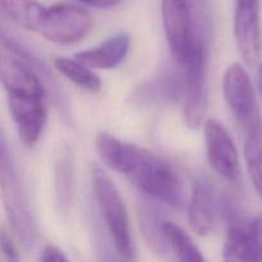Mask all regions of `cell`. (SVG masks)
I'll return each instance as SVG.
<instances>
[{"label": "cell", "instance_id": "obj_1", "mask_svg": "<svg viewBox=\"0 0 262 262\" xmlns=\"http://www.w3.org/2000/svg\"><path fill=\"white\" fill-rule=\"evenodd\" d=\"M97 155L112 170L123 174L133 186L150 197L179 207L183 204V186L173 166L160 156L109 132H100L95 140Z\"/></svg>", "mask_w": 262, "mask_h": 262}, {"label": "cell", "instance_id": "obj_2", "mask_svg": "<svg viewBox=\"0 0 262 262\" xmlns=\"http://www.w3.org/2000/svg\"><path fill=\"white\" fill-rule=\"evenodd\" d=\"M2 83L7 95L10 117L23 145L32 148L46 124L45 89L32 67L20 58L17 46L3 36Z\"/></svg>", "mask_w": 262, "mask_h": 262}, {"label": "cell", "instance_id": "obj_3", "mask_svg": "<svg viewBox=\"0 0 262 262\" xmlns=\"http://www.w3.org/2000/svg\"><path fill=\"white\" fill-rule=\"evenodd\" d=\"M166 41L179 67L197 55H206L211 20V0H161Z\"/></svg>", "mask_w": 262, "mask_h": 262}, {"label": "cell", "instance_id": "obj_4", "mask_svg": "<svg viewBox=\"0 0 262 262\" xmlns=\"http://www.w3.org/2000/svg\"><path fill=\"white\" fill-rule=\"evenodd\" d=\"M92 184L97 205L118 256L122 262H135L129 215L119 189L99 166H95L92 170Z\"/></svg>", "mask_w": 262, "mask_h": 262}, {"label": "cell", "instance_id": "obj_5", "mask_svg": "<svg viewBox=\"0 0 262 262\" xmlns=\"http://www.w3.org/2000/svg\"><path fill=\"white\" fill-rule=\"evenodd\" d=\"M223 95L228 107L247 136L260 132L261 119L256 92L247 71L241 63H232L223 76Z\"/></svg>", "mask_w": 262, "mask_h": 262}, {"label": "cell", "instance_id": "obj_6", "mask_svg": "<svg viewBox=\"0 0 262 262\" xmlns=\"http://www.w3.org/2000/svg\"><path fill=\"white\" fill-rule=\"evenodd\" d=\"M92 30V18L84 8L68 3L54 4L46 9L40 35L58 45L81 42Z\"/></svg>", "mask_w": 262, "mask_h": 262}, {"label": "cell", "instance_id": "obj_7", "mask_svg": "<svg viewBox=\"0 0 262 262\" xmlns=\"http://www.w3.org/2000/svg\"><path fill=\"white\" fill-rule=\"evenodd\" d=\"M204 136L207 161L212 170L230 183L239 182V155L227 128L217 119L209 118L204 123Z\"/></svg>", "mask_w": 262, "mask_h": 262}, {"label": "cell", "instance_id": "obj_8", "mask_svg": "<svg viewBox=\"0 0 262 262\" xmlns=\"http://www.w3.org/2000/svg\"><path fill=\"white\" fill-rule=\"evenodd\" d=\"M234 37L241 58L253 67L262 53L260 0H237L234 10Z\"/></svg>", "mask_w": 262, "mask_h": 262}, {"label": "cell", "instance_id": "obj_9", "mask_svg": "<svg viewBox=\"0 0 262 262\" xmlns=\"http://www.w3.org/2000/svg\"><path fill=\"white\" fill-rule=\"evenodd\" d=\"M223 253L224 262H262V214L230 224Z\"/></svg>", "mask_w": 262, "mask_h": 262}, {"label": "cell", "instance_id": "obj_10", "mask_svg": "<svg viewBox=\"0 0 262 262\" xmlns=\"http://www.w3.org/2000/svg\"><path fill=\"white\" fill-rule=\"evenodd\" d=\"M183 78V110L188 127L204 123L206 110V56L196 58L181 67Z\"/></svg>", "mask_w": 262, "mask_h": 262}, {"label": "cell", "instance_id": "obj_11", "mask_svg": "<svg viewBox=\"0 0 262 262\" xmlns=\"http://www.w3.org/2000/svg\"><path fill=\"white\" fill-rule=\"evenodd\" d=\"M217 220V200L214 187L207 179L196 182L188 206V223L200 237L211 234Z\"/></svg>", "mask_w": 262, "mask_h": 262}, {"label": "cell", "instance_id": "obj_12", "mask_svg": "<svg viewBox=\"0 0 262 262\" xmlns=\"http://www.w3.org/2000/svg\"><path fill=\"white\" fill-rule=\"evenodd\" d=\"M130 49V36L118 32L102 42L74 54V59L91 69H113L122 64Z\"/></svg>", "mask_w": 262, "mask_h": 262}, {"label": "cell", "instance_id": "obj_13", "mask_svg": "<svg viewBox=\"0 0 262 262\" xmlns=\"http://www.w3.org/2000/svg\"><path fill=\"white\" fill-rule=\"evenodd\" d=\"M2 13L19 27L40 32L48 8L36 0H0Z\"/></svg>", "mask_w": 262, "mask_h": 262}, {"label": "cell", "instance_id": "obj_14", "mask_svg": "<svg viewBox=\"0 0 262 262\" xmlns=\"http://www.w3.org/2000/svg\"><path fill=\"white\" fill-rule=\"evenodd\" d=\"M161 233L173 250L178 262H206L191 235L176 223L165 222L161 225Z\"/></svg>", "mask_w": 262, "mask_h": 262}, {"label": "cell", "instance_id": "obj_15", "mask_svg": "<svg viewBox=\"0 0 262 262\" xmlns=\"http://www.w3.org/2000/svg\"><path fill=\"white\" fill-rule=\"evenodd\" d=\"M54 67L61 76L81 89L91 92H99L101 89V79L94 69L89 68L77 59L59 56L54 59Z\"/></svg>", "mask_w": 262, "mask_h": 262}, {"label": "cell", "instance_id": "obj_16", "mask_svg": "<svg viewBox=\"0 0 262 262\" xmlns=\"http://www.w3.org/2000/svg\"><path fill=\"white\" fill-rule=\"evenodd\" d=\"M245 158L248 176L258 197L262 200V129L255 135L247 136Z\"/></svg>", "mask_w": 262, "mask_h": 262}, {"label": "cell", "instance_id": "obj_17", "mask_svg": "<svg viewBox=\"0 0 262 262\" xmlns=\"http://www.w3.org/2000/svg\"><path fill=\"white\" fill-rule=\"evenodd\" d=\"M40 262H69L63 252L58 247L49 245L43 248Z\"/></svg>", "mask_w": 262, "mask_h": 262}, {"label": "cell", "instance_id": "obj_18", "mask_svg": "<svg viewBox=\"0 0 262 262\" xmlns=\"http://www.w3.org/2000/svg\"><path fill=\"white\" fill-rule=\"evenodd\" d=\"M2 251H3V255L5 256V258H7L8 262H18L19 256H18L17 248H15V246L13 245L12 239L8 237V234L4 232V230H3L2 233Z\"/></svg>", "mask_w": 262, "mask_h": 262}, {"label": "cell", "instance_id": "obj_19", "mask_svg": "<svg viewBox=\"0 0 262 262\" xmlns=\"http://www.w3.org/2000/svg\"><path fill=\"white\" fill-rule=\"evenodd\" d=\"M79 2L86 5H90V7L99 8V9H107V8L115 7V5H118L123 0H79Z\"/></svg>", "mask_w": 262, "mask_h": 262}, {"label": "cell", "instance_id": "obj_20", "mask_svg": "<svg viewBox=\"0 0 262 262\" xmlns=\"http://www.w3.org/2000/svg\"><path fill=\"white\" fill-rule=\"evenodd\" d=\"M261 84H262V66H261Z\"/></svg>", "mask_w": 262, "mask_h": 262}]
</instances>
